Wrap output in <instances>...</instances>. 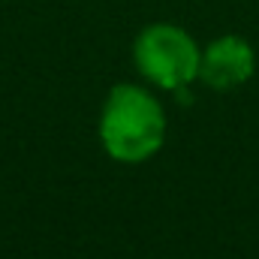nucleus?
<instances>
[{"instance_id":"2","label":"nucleus","mask_w":259,"mask_h":259,"mask_svg":"<svg viewBox=\"0 0 259 259\" xmlns=\"http://www.w3.org/2000/svg\"><path fill=\"white\" fill-rule=\"evenodd\" d=\"M133 61L145 78L166 91L190 88L199 78L202 49L178 24H148L133 42Z\"/></svg>"},{"instance_id":"3","label":"nucleus","mask_w":259,"mask_h":259,"mask_svg":"<svg viewBox=\"0 0 259 259\" xmlns=\"http://www.w3.org/2000/svg\"><path fill=\"white\" fill-rule=\"evenodd\" d=\"M256 72V52L238 33H223L202 49L199 78L214 91H235Z\"/></svg>"},{"instance_id":"1","label":"nucleus","mask_w":259,"mask_h":259,"mask_svg":"<svg viewBox=\"0 0 259 259\" xmlns=\"http://www.w3.org/2000/svg\"><path fill=\"white\" fill-rule=\"evenodd\" d=\"M100 142L118 163H145L166 142V112L139 84H115L100 112Z\"/></svg>"}]
</instances>
